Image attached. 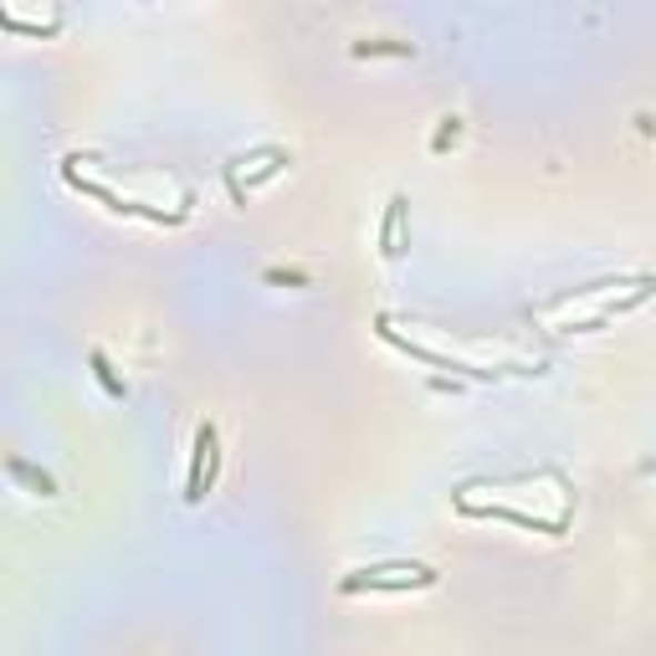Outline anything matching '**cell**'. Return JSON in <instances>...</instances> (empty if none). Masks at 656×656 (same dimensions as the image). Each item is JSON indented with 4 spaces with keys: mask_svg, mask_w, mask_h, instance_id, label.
<instances>
[{
    "mask_svg": "<svg viewBox=\"0 0 656 656\" xmlns=\"http://www.w3.org/2000/svg\"><path fill=\"white\" fill-rule=\"evenodd\" d=\"M431 585H442V575L431 564L380 559V564H364V569H349L339 579V595H405V589H431Z\"/></svg>",
    "mask_w": 656,
    "mask_h": 656,
    "instance_id": "1",
    "label": "cell"
},
{
    "mask_svg": "<svg viewBox=\"0 0 656 656\" xmlns=\"http://www.w3.org/2000/svg\"><path fill=\"white\" fill-rule=\"evenodd\" d=\"M354 57H415V41H395V37H364L349 47Z\"/></svg>",
    "mask_w": 656,
    "mask_h": 656,
    "instance_id": "4",
    "label": "cell"
},
{
    "mask_svg": "<svg viewBox=\"0 0 656 656\" xmlns=\"http://www.w3.org/2000/svg\"><path fill=\"white\" fill-rule=\"evenodd\" d=\"M93 375H98V385L113 395V401H129V385H123L119 375H113V364H108V354L103 349H93Z\"/></svg>",
    "mask_w": 656,
    "mask_h": 656,
    "instance_id": "6",
    "label": "cell"
},
{
    "mask_svg": "<svg viewBox=\"0 0 656 656\" xmlns=\"http://www.w3.org/2000/svg\"><path fill=\"white\" fill-rule=\"evenodd\" d=\"M405 211H411V201H405V195H390L385 221H380V256H385V262H401V252H405Z\"/></svg>",
    "mask_w": 656,
    "mask_h": 656,
    "instance_id": "3",
    "label": "cell"
},
{
    "mask_svg": "<svg viewBox=\"0 0 656 656\" xmlns=\"http://www.w3.org/2000/svg\"><path fill=\"white\" fill-rule=\"evenodd\" d=\"M215 477H221V431H215V421H201V426H195V456H190V483H185L190 508L211 493Z\"/></svg>",
    "mask_w": 656,
    "mask_h": 656,
    "instance_id": "2",
    "label": "cell"
},
{
    "mask_svg": "<svg viewBox=\"0 0 656 656\" xmlns=\"http://www.w3.org/2000/svg\"><path fill=\"white\" fill-rule=\"evenodd\" d=\"M11 477H16V483H27L31 493H41V497H57V477H52V472H37L31 462H21V456H11Z\"/></svg>",
    "mask_w": 656,
    "mask_h": 656,
    "instance_id": "5",
    "label": "cell"
},
{
    "mask_svg": "<svg viewBox=\"0 0 656 656\" xmlns=\"http://www.w3.org/2000/svg\"><path fill=\"white\" fill-rule=\"evenodd\" d=\"M0 27H11V31H27V37H57V31H62V16H57V21H21V16L0 11Z\"/></svg>",
    "mask_w": 656,
    "mask_h": 656,
    "instance_id": "7",
    "label": "cell"
},
{
    "mask_svg": "<svg viewBox=\"0 0 656 656\" xmlns=\"http://www.w3.org/2000/svg\"><path fill=\"white\" fill-rule=\"evenodd\" d=\"M446 123V129H442V134H436V149H446V144H452V139H456V129H462V119H456V113H452V119H442Z\"/></svg>",
    "mask_w": 656,
    "mask_h": 656,
    "instance_id": "8",
    "label": "cell"
}]
</instances>
